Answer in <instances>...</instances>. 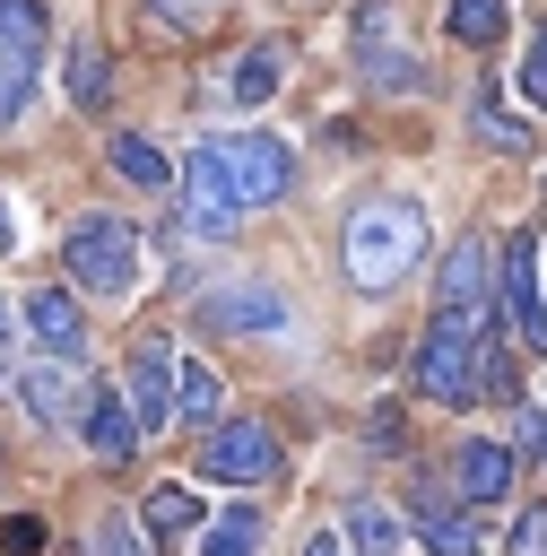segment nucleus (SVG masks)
Listing matches in <instances>:
<instances>
[{
    "mask_svg": "<svg viewBox=\"0 0 547 556\" xmlns=\"http://www.w3.org/2000/svg\"><path fill=\"white\" fill-rule=\"evenodd\" d=\"M347 287L356 295H391L408 269H417V252H425V208L417 200H365L356 217H347Z\"/></svg>",
    "mask_w": 547,
    "mask_h": 556,
    "instance_id": "f03ea898",
    "label": "nucleus"
},
{
    "mask_svg": "<svg viewBox=\"0 0 547 556\" xmlns=\"http://www.w3.org/2000/svg\"><path fill=\"white\" fill-rule=\"evenodd\" d=\"M347 547H356V556H399V521H391L373 495H347Z\"/></svg>",
    "mask_w": 547,
    "mask_h": 556,
    "instance_id": "4be33fe9",
    "label": "nucleus"
},
{
    "mask_svg": "<svg viewBox=\"0 0 547 556\" xmlns=\"http://www.w3.org/2000/svg\"><path fill=\"white\" fill-rule=\"evenodd\" d=\"M191 321H200V330H226V339H260V330H287V295L260 287V278H243V287H208V295L191 304Z\"/></svg>",
    "mask_w": 547,
    "mask_h": 556,
    "instance_id": "0eeeda50",
    "label": "nucleus"
},
{
    "mask_svg": "<svg viewBox=\"0 0 547 556\" xmlns=\"http://www.w3.org/2000/svg\"><path fill=\"white\" fill-rule=\"evenodd\" d=\"M87 443H96L104 460H130V452H139V417H130V400H113V391L87 400Z\"/></svg>",
    "mask_w": 547,
    "mask_h": 556,
    "instance_id": "aec40b11",
    "label": "nucleus"
},
{
    "mask_svg": "<svg viewBox=\"0 0 547 556\" xmlns=\"http://www.w3.org/2000/svg\"><path fill=\"white\" fill-rule=\"evenodd\" d=\"M504 556H547V504H521V513H512Z\"/></svg>",
    "mask_w": 547,
    "mask_h": 556,
    "instance_id": "bb28decb",
    "label": "nucleus"
},
{
    "mask_svg": "<svg viewBox=\"0 0 547 556\" xmlns=\"http://www.w3.org/2000/svg\"><path fill=\"white\" fill-rule=\"evenodd\" d=\"M443 26H451V43H478V52H486V43L512 26V0H451Z\"/></svg>",
    "mask_w": 547,
    "mask_h": 556,
    "instance_id": "5701e85b",
    "label": "nucleus"
},
{
    "mask_svg": "<svg viewBox=\"0 0 547 556\" xmlns=\"http://www.w3.org/2000/svg\"><path fill=\"white\" fill-rule=\"evenodd\" d=\"M35 96V61H0V122H17Z\"/></svg>",
    "mask_w": 547,
    "mask_h": 556,
    "instance_id": "cd10ccee",
    "label": "nucleus"
},
{
    "mask_svg": "<svg viewBox=\"0 0 547 556\" xmlns=\"http://www.w3.org/2000/svg\"><path fill=\"white\" fill-rule=\"evenodd\" d=\"M17 243V208H9V191H0V252Z\"/></svg>",
    "mask_w": 547,
    "mask_h": 556,
    "instance_id": "72a5a7b5",
    "label": "nucleus"
},
{
    "mask_svg": "<svg viewBox=\"0 0 547 556\" xmlns=\"http://www.w3.org/2000/svg\"><path fill=\"white\" fill-rule=\"evenodd\" d=\"M69 374H78V365H61V356H52V365H26V374H17V400H26L43 426H69Z\"/></svg>",
    "mask_w": 547,
    "mask_h": 556,
    "instance_id": "6ab92c4d",
    "label": "nucleus"
},
{
    "mask_svg": "<svg viewBox=\"0 0 547 556\" xmlns=\"http://www.w3.org/2000/svg\"><path fill=\"white\" fill-rule=\"evenodd\" d=\"M217 156H226V182H234L243 208H260V200H278V191L295 182V156H287L269 130H234V139H217Z\"/></svg>",
    "mask_w": 547,
    "mask_h": 556,
    "instance_id": "423d86ee",
    "label": "nucleus"
},
{
    "mask_svg": "<svg viewBox=\"0 0 547 556\" xmlns=\"http://www.w3.org/2000/svg\"><path fill=\"white\" fill-rule=\"evenodd\" d=\"M304 556H339V539H313V547H304Z\"/></svg>",
    "mask_w": 547,
    "mask_h": 556,
    "instance_id": "f704fd0d",
    "label": "nucleus"
},
{
    "mask_svg": "<svg viewBox=\"0 0 547 556\" xmlns=\"http://www.w3.org/2000/svg\"><path fill=\"white\" fill-rule=\"evenodd\" d=\"M408 374H417V391L425 400H443V408H469V400H495V391H512V365H504V321H495V304H469V313H434V330L417 339V356H408Z\"/></svg>",
    "mask_w": 547,
    "mask_h": 556,
    "instance_id": "f257e3e1",
    "label": "nucleus"
},
{
    "mask_svg": "<svg viewBox=\"0 0 547 556\" xmlns=\"http://www.w3.org/2000/svg\"><path fill=\"white\" fill-rule=\"evenodd\" d=\"M469 130H478V139H495V148H530V122H521V113H504V104H495V87H478Z\"/></svg>",
    "mask_w": 547,
    "mask_h": 556,
    "instance_id": "393cba45",
    "label": "nucleus"
},
{
    "mask_svg": "<svg viewBox=\"0 0 547 556\" xmlns=\"http://www.w3.org/2000/svg\"><path fill=\"white\" fill-rule=\"evenodd\" d=\"M373 452H399V408H373Z\"/></svg>",
    "mask_w": 547,
    "mask_h": 556,
    "instance_id": "2f4dec72",
    "label": "nucleus"
},
{
    "mask_svg": "<svg viewBox=\"0 0 547 556\" xmlns=\"http://www.w3.org/2000/svg\"><path fill=\"white\" fill-rule=\"evenodd\" d=\"M521 443H530V452H538V469H547V417H538V408H521Z\"/></svg>",
    "mask_w": 547,
    "mask_h": 556,
    "instance_id": "473e14b6",
    "label": "nucleus"
},
{
    "mask_svg": "<svg viewBox=\"0 0 547 556\" xmlns=\"http://www.w3.org/2000/svg\"><path fill=\"white\" fill-rule=\"evenodd\" d=\"M512 443H486V434H469L460 452H451V486H460V504H495V495H512Z\"/></svg>",
    "mask_w": 547,
    "mask_h": 556,
    "instance_id": "f8f14e48",
    "label": "nucleus"
},
{
    "mask_svg": "<svg viewBox=\"0 0 547 556\" xmlns=\"http://www.w3.org/2000/svg\"><path fill=\"white\" fill-rule=\"evenodd\" d=\"M408 521H417V539H425L434 556H478V530H469V513H460V495H451V486L417 478V495H408Z\"/></svg>",
    "mask_w": 547,
    "mask_h": 556,
    "instance_id": "9b49d317",
    "label": "nucleus"
},
{
    "mask_svg": "<svg viewBox=\"0 0 547 556\" xmlns=\"http://www.w3.org/2000/svg\"><path fill=\"white\" fill-rule=\"evenodd\" d=\"M200 478H217V486H269V478H278V434H269L260 417L208 426V434H200Z\"/></svg>",
    "mask_w": 547,
    "mask_h": 556,
    "instance_id": "20e7f679",
    "label": "nucleus"
},
{
    "mask_svg": "<svg viewBox=\"0 0 547 556\" xmlns=\"http://www.w3.org/2000/svg\"><path fill=\"white\" fill-rule=\"evenodd\" d=\"M217 400H226V391H217V374H208V365H191V374L174 382V408H182V417H191L200 434H208V417H217Z\"/></svg>",
    "mask_w": 547,
    "mask_h": 556,
    "instance_id": "a878e982",
    "label": "nucleus"
},
{
    "mask_svg": "<svg viewBox=\"0 0 547 556\" xmlns=\"http://www.w3.org/2000/svg\"><path fill=\"white\" fill-rule=\"evenodd\" d=\"M43 43H52L43 0H0V61H43Z\"/></svg>",
    "mask_w": 547,
    "mask_h": 556,
    "instance_id": "f3484780",
    "label": "nucleus"
},
{
    "mask_svg": "<svg viewBox=\"0 0 547 556\" xmlns=\"http://www.w3.org/2000/svg\"><path fill=\"white\" fill-rule=\"evenodd\" d=\"M9 330H17V321H9V304H0V348H9Z\"/></svg>",
    "mask_w": 547,
    "mask_h": 556,
    "instance_id": "c9c22d12",
    "label": "nucleus"
},
{
    "mask_svg": "<svg viewBox=\"0 0 547 556\" xmlns=\"http://www.w3.org/2000/svg\"><path fill=\"white\" fill-rule=\"evenodd\" d=\"M347 52H356L365 87H382V96H408V87H425V61L391 43V9H382V0H365V9L347 17Z\"/></svg>",
    "mask_w": 547,
    "mask_h": 556,
    "instance_id": "39448f33",
    "label": "nucleus"
},
{
    "mask_svg": "<svg viewBox=\"0 0 547 556\" xmlns=\"http://www.w3.org/2000/svg\"><path fill=\"white\" fill-rule=\"evenodd\" d=\"M113 174L139 182V191H165V182H174V165H165V148H156L148 130H113Z\"/></svg>",
    "mask_w": 547,
    "mask_h": 556,
    "instance_id": "a211bd4d",
    "label": "nucleus"
},
{
    "mask_svg": "<svg viewBox=\"0 0 547 556\" xmlns=\"http://www.w3.org/2000/svg\"><path fill=\"white\" fill-rule=\"evenodd\" d=\"M0 547H9V556H35V547H43V521H26V513L0 521Z\"/></svg>",
    "mask_w": 547,
    "mask_h": 556,
    "instance_id": "c756f323",
    "label": "nucleus"
},
{
    "mask_svg": "<svg viewBox=\"0 0 547 556\" xmlns=\"http://www.w3.org/2000/svg\"><path fill=\"white\" fill-rule=\"evenodd\" d=\"M208 513H200V495L182 486V478H156L148 486V530H200Z\"/></svg>",
    "mask_w": 547,
    "mask_h": 556,
    "instance_id": "b1692460",
    "label": "nucleus"
},
{
    "mask_svg": "<svg viewBox=\"0 0 547 556\" xmlns=\"http://www.w3.org/2000/svg\"><path fill=\"white\" fill-rule=\"evenodd\" d=\"M182 200H191V235H234L243 200H234V182H226V156H217V139H200V148L182 156Z\"/></svg>",
    "mask_w": 547,
    "mask_h": 556,
    "instance_id": "6e6552de",
    "label": "nucleus"
},
{
    "mask_svg": "<svg viewBox=\"0 0 547 556\" xmlns=\"http://www.w3.org/2000/svg\"><path fill=\"white\" fill-rule=\"evenodd\" d=\"M504 304H512V330L521 348L547 356V287H538V235H512L504 243Z\"/></svg>",
    "mask_w": 547,
    "mask_h": 556,
    "instance_id": "9d476101",
    "label": "nucleus"
},
{
    "mask_svg": "<svg viewBox=\"0 0 547 556\" xmlns=\"http://www.w3.org/2000/svg\"><path fill=\"white\" fill-rule=\"evenodd\" d=\"M521 96L530 104H547V26L530 35V52H521Z\"/></svg>",
    "mask_w": 547,
    "mask_h": 556,
    "instance_id": "c85d7f7f",
    "label": "nucleus"
},
{
    "mask_svg": "<svg viewBox=\"0 0 547 556\" xmlns=\"http://www.w3.org/2000/svg\"><path fill=\"white\" fill-rule=\"evenodd\" d=\"M61 261H69V287H87V295H104V304L139 295V269H148V252H139V226H130V217H104V208L69 217V235H61Z\"/></svg>",
    "mask_w": 547,
    "mask_h": 556,
    "instance_id": "7ed1b4c3",
    "label": "nucleus"
},
{
    "mask_svg": "<svg viewBox=\"0 0 547 556\" xmlns=\"http://www.w3.org/2000/svg\"><path fill=\"white\" fill-rule=\"evenodd\" d=\"M61 96H69L78 113H104V104H113V61H104V43L69 35V52H61Z\"/></svg>",
    "mask_w": 547,
    "mask_h": 556,
    "instance_id": "dca6fc26",
    "label": "nucleus"
},
{
    "mask_svg": "<svg viewBox=\"0 0 547 556\" xmlns=\"http://www.w3.org/2000/svg\"><path fill=\"white\" fill-rule=\"evenodd\" d=\"M174 348L165 339H139L130 348V365H122V400H130V417H139V434H156V426H174Z\"/></svg>",
    "mask_w": 547,
    "mask_h": 556,
    "instance_id": "1a4fd4ad",
    "label": "nucleus"
},
{
    "mask_svg": "<svg viewBox=\"0 0 547 556\" xmlns=\"http://www.w3.org/2000/svg\"><path fill=\"white\" fill-rule=\"evenodd\" d=\"M287 87V43H252L226 78H217V104H234V113H252V104H269Z\"/></svg>",
    "mask_w": 547,
    "mask_h": 556,
    "instance_id": "4468645a",
    "label": "nucleus"
},
{
    "mask_svg": "<svg viewBox=\"0 0 547 556\" xmlns=\"http://www.w3.org/2000/svg\"><path fill=\"white\" fill-rule=\"evenodd\" d=\"M96 556H148V539H130V521H104L96 530Z\"/></svg>",
    "mask_w": 547,
    "mask_h": 556,
    "instance_id": "7c9ffc66",
    "label": "nucleus"
},
{
    "mask_svg": "<svg viewBox=\"0 0 547 556\" xmlns=\"http://www.w3.org/2000/svg\"><path fill=\"white\" fill-rule=\"evenodd\" d=\"M260 547V504H226L217 521H200V556H252Z\"/></svg>",
    "mask_w": 547,
    "mask_h": 556,
    "instance_id": "412c9836",
    "label": "nucleus"
},
{
    "mask_svg": "<svg viewBox=\"0 0 547 556\" xmlns=\"http://www.w3.org/2000/svg\"><path fill=\"white\" fill-rule=\"evenodd\" d=\"M26 330H35L43 356H61V365L87 356V321H78V304H69L61 287H35V295H26Z\"/></svg>",
    "mask_w": 547,
    "mask_h": 556,
    "instance_id": "2eb2a0df",
    "label": "nucleus"
},
{
    "mask_svg": "<svg viewBox=\"0 0 547 556\" xmlns=\"http://www.w3.org/2000/svg\"><path fill=\"white\" fill-rule=\"evenodd\" d=\"M495 278H504V252H486V235H469V243H451V261H443V304H451V313L495 304Z\"/></svg>",
    "mask_w": 547,
    "mask_h": 556,
    "instance_id": "ddd939ff",
    "label": "nucleus"
}]
</instances>
